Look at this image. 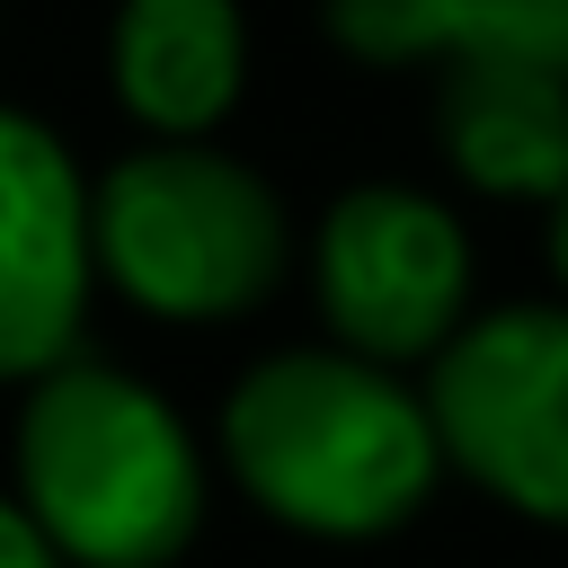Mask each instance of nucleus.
<instances>
[{
	"label": "nucleus",
	"instance_id": "nucleus-1",
	"mask_svg": "<svg viewBox=\"0 0 568 568\" xmlns=\"http://www.w3.org/2000/svg\"><path fill=\"white\" fill-rule=\"evenodd\" d=\"M222 462L275 524L320 541L399 532L444 479L426 390L337 346H275L248 364L222 399Z\"/></svg>",
	"mask_w": 568,
	"mask_h": 568
},
{
	"label": "nucleus",
	"instance_id": "nucleus-2",
	"mask_svg": "<svg viewBox=\"0 0 568 568\" xmlns=\"http://www.w3.org/2000/svg\"><path fill=\"white\" fill-rule=\"evenodd\" d=\"M9 462V497L62 568H169L204 524V453L186 417L106 355L27 382Z\"/></svg>",
	"mask_w": 568,
	"mask_h": 568
},
{
	"label": "nucleus",
	"instance_id": "nucleus-3",
	"mask_svg": "<svg viewBox=\"0 0 568 568\" xmlns=\"http://www.w3.org/2000/svg\"><path fill=\"white\" fill-rule=\"evenodd\" d=\"M89 257L151 320H240L293 266L284 195L213 142H142L89 186Z\"/></svg>",
	"mask_w": 568,
	"mask_h": 568
},
{
	"label": "nucleus",
	"instance_id": "nucleus-4",
	"mask_svg": "<svg viewBox=\"0 0 568 568\" xmlns=\"http://www.w3.org/2000/svg\"><path fill=\"white\" fill-rule=\"evenodd\" d=\"M426 426L444 470L568 532V302L462 320V337L426 364Z\"/></svg>",
	"mask_w": 568,
	"mask_h": 568
},
{
	"label": "nucleus",
	"instance_id": "nucleus-5",
	"mask_svg": "<svg viewBox=\"0 0 568 568\" xmlns=\"http://www.w3.org/2000/svg\"><path fill=\"white\" fill-rule=\"evenodd\" d=\"M311 293L337 355L382 373L435 364L470 320V231L426 186H346L311 240Z\"/></svg>",
	"mask_w": 568,
	"mask_h": 568
},
{
	"label": "nucleus",
	"instance_id": "nucleus-6",
	"mask_svg": "<svg viewBox=\"0 0 568 568\" xmlns=\"http://www.w3.org/2000/svg\"><path fill=\"white\" fill-rule=\"evenodd\" d=\"M89 284V178L53 124L0 106V382H44L80 355Z\"/></svg>",
	"mask_w": 568,
	"mask_h": 568
},
{
	"label": "nucleus",
	"instance_id": "nucleus-7",
	"mask_svg": "<svg viewBox=\"0 0 568 568\" xmlns=\"http://www.w3.org/2000/svg\"><path fill=\"white\" fill-rule=\"evenodd\" d=\"M106 71L133 124L160 142H204L248 89V27L222 0H133L106 36Z\"/></svg>",
	"mask_w": 568,
	"mask_h": 568
},
{
	"label": "nucleus",
	"instance_id": "nucleus-8",
	"mask_svg": "<svg viewBox=\"0 0 568 568\" xmlns=\"http://www.w3.org/2000/svg\"><path fill=\"white\" fill-rule=\"evenodd\" d=\"M435 133L479 195H568V71L541 62H444Z\"/></svg>",
	"mask_w": 568,
	"mask_h": 568
},
{
	"label": "nucleus",
	"instance_id": "nucleus-9",
	"mask_svg": "<svg viewBox=\"0 0 568 568\" xmlns=\"http://www.w3.org/2000/svg\"><path fill=\"white\" fill-rule=\"evenodd\" d=\"M328 36L364 62H541L568 71V0H355Z\"/></svg>",
	"mask_w": 568,
	"mask_h": 568
},
{
	"label": "nucleus",
	"instance_id": "nucleus-10",
	"mask_svg": "<svg viewBox=\"0 0 568 568\" xmlns=\"http://www.w3.org/2000/svg\"><path fill=\"white\" fill-rule=\"evenodd\" d=\"M0 568H62V559L44 550V532L18 515V497H0Z\"/></svg>",
	"mask_w": 568,
	"mask_h": 568
},
{
	"label": "nucleus",
	"instance_id": "nucleus-11",
	"mask_svg": "<svg viewBox=\"0 0 568 568\" xmlns=\"http://www.w3.org/2000/svg\"><path fill=\"white\" fill-rule=\"evenodd\" d=\"M550 266H559V284H568V195L550 204Z\"/></svg>",
	"mask_w": 568,
	"mask_h": 568
}]
</instances>
